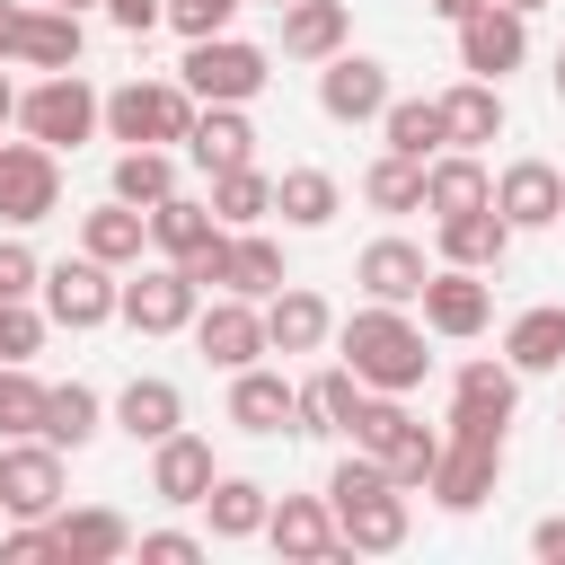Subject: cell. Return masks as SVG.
I'll return each mask as SVG.
<instances>
[{"mask_svg":"<svg viewBox=\"0 0 565 565\" xmlns=\"http://www.w3.org/2000/svg\"><path fill=\"white\" fill-rule=\"evenodd\" d=\"M194 344H203V362H221V371H247L256 353H274V344H265V309L238 300V291H212V309H194Z\"/></svg>","mask_w":565,"mask_h":565,"instance_id":"14","label":"cell"},{"mask_svg":"<svg viewBox=\"0 0 565 565\" xmlns=\"http://www.w3.org/2000/svg\"><path fill=\"white\" fill-rule=\"evenodd\" d=\"M521 62H530V18H521V9L486 0V9L459 18V71H468V79H503V71H521Z\"/></svg>","mask_w":565,"mask_h":565,"instance_id":"11","label":"cell"},{"mask_svg":"<svg viewBox=\"0 0 565 565\" xmlns=\"http://www.w3.org/2000/svg\"><path fill=\"white\" fill-rule=\"evenodd\" d=\"M247 0H168V26L194 44V35H230V18H238Z\"/></svg>","mask_w":565,"mask_h":565,"instance_id":"44","label":"cell"},{"mask_svg":"<svg viewBox=\"0 0 565 565\" xmlns=\"http://www.w3.org/2000/svg\"><path fill=\"white\" fill-rule=\"evenodd\" d=\"M380 132H388V150H406V159H441V150H450V115H441V97H388Z\"/></svg>","mask_w":565,"mask_h":565,"instance_id":"33","label":"cell"},{"mask_svg":"<svg viewBox=\"0 0 565 565\" xmlns=\"http://www.w3.org/2000/svg\"><path fill=\"white\" fill-rule=\"evenodd\" d=\"M274 9H291V0H274Z\"/></svg>","mask_w":565,"mask_h":565,"instance_id":"56","label":"cell"},{"mask_svg":"<svg viewBox=\"0 0 565 565\" xmlns=\"http://www.w3.org/2000/svg\"><path fill=\"white\" fill-rule=\"evenodd\" d=\"M106 18L124 35H150V26H168V0H106Z\"/></svg>","mask_w":565,"mask_h":565,"instance_id":"48","label":"cell"},{"mask_svg":"<svg viewBox=\"0 0 565 565\" xmlns=\"http://www.w3.org/2000/svg\"><path fill=\"white\" fill-rule=\"evenodd\" d=\"M18 433H44V380L26 362H0V441Z\"/></svg>","mask_w":565,"mask_h":565,"instance_id":"43","label":"cell"},{"mask_svg":"<svg viewBox=\"0 0 565 565\" xmlns=\"http://www.w3.org/2000/svg\"><path fill=\"white\" fill-rule=\"evenodd\" d=\"M115 424H124L132 441H168V433L185 424V397H177V380H132V388L115 397Z\"/></svg>","mask_w":565,"mask_h":565,"instance_id":"38","label":"cell"},{"mask_svg":"<svg viewBox=\"0 0 565 565\" xmlns=\"http://www.w3.org/2000/svg\"><path fill=\"white\" fill-rule=\"evenodd\" d=\"M9 115H18V79L0 71V124H9Z\"/></svg>","mask_w":565,"mask_h":565,"instance_id":"52","label":"cell"},{"mask_svg":"<svg viewBox=\"0 0 565 565\" xmlns=\"http://www.w3.org/2000/svg\"><path fill=\"white\" fill-rule=\"evenodd\" d=\"M530 556H547V565H565V521H539V530H530Z\"/></svg>","mask_w":565,"mask_h":565,"instance_id":"49","label":"cell"},{"mask_svg":"<svg viewBox=\"0 0 565 565\" xmlns=\"http://www.w3.org/2000/svg\"><path fill=\"white\" fill-rule=\"evenodd\" d=\"M106 406H97V388L88 380H62V388H44V441L53 450H88L106 424H97Z\"/></svg>","mask_w":565,"mask_h":565,"instance_id":"37","label":"cell"},{"mask_svg":"<svg viewBox=\"0 0 565 565\" xmlns=\"http://www.w3.org/2000/svg\"><path fill=\"white\" fill-rule=\"evenodd\" d=\"M230 221L212 212V203H185V194H168V203H150V247L168 256V265H185L194 247H212Z\"/></svg>","mask_w":565,"mask_h":565,"instance_id":"31","label":"cell"},{"mask_svg":"<svg viewBox=\"0 0 565 565\" xmlns=\"http://www.w3.org/2000/svg\"><path fill=\"white\" fill-rule=\"evenodd\" d=\"M53 556H62V565H115V556H132V521L106 512V503L53 512Z\"/></svg>","mask_w":565,"mask_h":565,"instance_id":"23","label":"cell"},{"mask_svg":"<svg viewBox=\"0 0 565 565\" xmlns=\"http://www.w3.org/2000/svg\"><path fill=\"white\" fill-rule=\"evenodd\" d=\"M194 115H203V97L185 88V79H124L115 97H106V132L124 141V150H168V141H185L194 132Z\"/></svg>","mask_w":565,"mask_h":565,"instance_id":"3","label":"cell"},{"mask_svg":"<svg viewBox=\"0 0 565 565\" xmlns=\"http://www.w3.org/2000/svg\"><path fill=\"white\" fill-rule=\"evenodd\" d=\"M486 318H494V282L468 274V265H433V282H424V327L459 344V335H486Z\"/></svg>","mask_w":565,"mask_h":565,"instance_id":"17","label":"cell"},{"mask_svg":"<svg viewBox=\"0 0 565 565\" xmlns=\"http://www.w3.org/2000/svg\"><path fill=\"white\" fill-rule=\"evenodd\" d=\"M494 486H503V433H441V459H433L424 494L441 512H477Z\"/></svg>","mask_w":565,"mask_h":565,"instance_id":"8","label":"cell"},{"mask_svg":"<svg viewBox=\"0 0 565 565\" xmlns=\"http://www.w3.org/2000/svg\"><path fill=\"white\" fill-rule=\"evenodd\" d=\"M79 247H88L97 265H141V247H150V212L115 194V203L79 212Z\"/></svg>","mask_w":565,"mask_h":565,"instance_id":"27","label":"cell"},{"mask_svg":"<svg viewBox=\"0 0 565 565\" xmlns=\"http://www.w3.org/2000/svg\"><path fill=\"white\" fill-rule=\"evenodd\" d=\"M212 212H221L230 230H256V221L274 212V177H265L256 159H247V168H221V177H212Z\"/></svg>","mask_w":565,"mask_h":565,"instance_id":"40","label":"cell"},{"mask_svg":"<svg viewBox=\"0 0 565 565\" xmlns=\"http://www.w3.org/2000/svg\"><path fill=\"white\" fill-rule=\"evenodd\" d=\"M18 124H26V141H44V150H79V141L106 124V97H97L79 71H44V79L18 97Z\"/></svg>","mask_w":565,"mask_h":565,"instance_id":"5","label":"cell"},{"mask_svg":"<svg viewBox=\"0 0 565 565\" xmlns=\"http://www.w3.org/2000/svg\"><path fill=\"white\" fill-rule=\"evenodd\" d=\"M79 9H44V0H26V18H18V44H9V62H26V71H79Z\"/></svg>","mask_w":565,"mask_h":565,"instance_id":"19","label":"cell"},{"mask_svg":"<svg viewBox=\"0 0 565 565\" xmlns=\"http://www.w3.org/2000/svg\"><path fill=\"white\" fill-rule=\"evenodd\" d=\"M230 424L238 433H291L300 424V388L282 380V371H230Z\"/></svg>","mask_w":565,"mask_h":565,"instance_id":"21","label":"cell"},{"mask_svg":"<svg viewBox=\"0 0 565 565\" xmlns=\"http://www.w3.org/2000/svg\"><path fill=\"white\" fill-rule=\"evenodd\" d=\"M327 503H335V530H344V547H353V556H388V547H406V530H415L406 486L388 477V459H380V450L335 459Z\"/></svg>","mask_w":565,"mask_h":565,"instance_id":"1","label":"cell"},{"mask_svg":"<svg viewBox=\"0 0 565 565\" xmlns=\"http://www.w3.org/2000/svg\"><path fill=\"white\" fill-rule=\"evenodd\" d=\"M521 406V371L512 362H459L450 380V433H503Z\"/></svg>","mask_w":565,"mask_h":565,"instance_id":"15","label":"cell"},{"mask_svg":"<svg viewBox=\"0 0 565 565\" xmlns=\"http://www.w3.org/2000/svg\"><path fill=\"white\" fill-rule=\"evenodd\" d=\"M18 18H26V0H0V62H9V44H18Z\"/></svg>","mask_w":565,"mask_h":565,"instance_id":"50","label":"cell"},{"mask_svg":"<svg viewBox=\"0 0 565 565\" xmlns=\"http://www.w3.org/2000/svg\"><path fill=\"white\" fill-rule=\"evenodd\" d=\"M115 194H124V203H141V212H150V203H168V194H177V159H168V150H150V141H141V150H124V159H115Z\"/></svg>","mask_w":565,"mask_h":565,"instance_id":"42","label":"cell"},{"mask_svg":"<svg viewBox=\"0 0 565 565\" xmlns=\"http://www.w3.org/2000/svg\"><path fill=\"white\" fill-rule=\"evenodd\" d=\"M503 9H521V18H539V9H547V0H503Z\"/></svg>","mask_w":565,"mask_h":565,"instance_id":"53","label":"cell"},{"mask_svg":"<svg viewBox=\"0 0 565 565\" xmlns=\"http://www.w3.org/2000/svg\"><path fill=\"white\" fill-rule=\"evenodd\" d=\"M185 159H194L203 177L247 168V159H256V124H247L238 106H203V115H194V132H185Z\"/></svg>","mask_w":565,"mask_h":565,"instance_id":"25","label":"cell"},{"mask_svg":"<svg viewBox=\"0 0 565 565\" xmlns=\"http://www.w3.org/2000/svg\"><path fill=\"white\" fill-rule=\"evenodd\" d=\"M477 203H494V177H486V159L477 150H441V159H424V212H477Z\"/></svg>","mask_w":565,"mask_h":565,"instance_id":"26","label":"cell"},{"mask_svg":"<svg viewBox=\"0 0 565 565\" xmlns=\"http://www.w3.org/2000/svg\"><path fill=\"white\" fill-rule=\"evenodd\" d=\"M177 79H185L203 106H247V97L274 79V62H265L256 44H238V35H194L185 62H177Z\"/></svg>","mask_w":565,"mask_h":565,"instance_id":"6","label":"cell"},{"mask_svg":"<svg viewBox=\"0 0 565 565\" xmlns=\"http://www.w3.org/2000/svg\"><path fill=\"white\" fill-rule=\"evenodd\" d=\"M44 318H53V327H71V335H88V327L124 318V282H115V265H97L88 247H79V256H62V265H44Z\"/></svg>","mask_w":565,"mask_h":565,"instance_id":"7","label":"cell"},{"mask_svg":"<svg viewBox=\"0 0 565 565\" xmlns=\"http://www.w3.org/2000/svg\"><path fill=\"white\" fill-rule=\"evenodd\" d=\"M282 282H291V274H282V247L256 238V230H238V238H230V291H238V300H274Z\"/></svg>","mask_w":565,"mask_h":565,"instance_id":"41","label":"cell"},{"mask_svg":"<svg viewBox=\"0 0 565 565\" xmlns=\"http://www.w3.org/2000/svg\"><path fill=\"white\" fill-rule=\"evenodd\" d=\"M35 344H44V318L26 300H0V362H26Z\"/></svg>","mask_w":565,"mask_h":565,"instance_id":"46","label":"cell"},{"mask_svg":"<svg viewBox=\"0 0 565 565\" xmlns=\"http://www.w3.org/2000/svg\"><path fill=\"white\" fill-rule=\"evenodd\" d=\"M353 282L371 291V300H424V282H433V265H424V247L415 238H371L362 256H353Z\"/></svg>","mask_w":565,"mask_h":565,"instance_id":"20","label":"cell"},{"mask_svg":"<svg viewBox=\"0 0 565 565\" xmlns=\"http://www.w3.org/2000/svg\"><path fill=\"white\" fill-rule=\"evenodd\" d=\"M441 115H450V150H486L503 132V79H459L441 97Z\"/></svg>","mask_w":565,"mask_h":565,"instance_id":"32","label":"cell"},{"mask_svg":"<svg viewBox=\"0 0 565 565\" xmlns=\"http://www.w3.org/2000/svg\"><path fill=\"white\" fill-rule=\"evenodd\" d=\"M141 556H150V565H185V556H203V539H194V530H150Z\"/></svg>","mask_w":565,"mask_h":565,"instance_id":"47","label":"cell"},{"mask_svg":"<svg viewBox=\"0 0 565 565\" xmlns=\"http://www.w3.org/2000/svg\"><path fill=\"white\" fill-rule=\"evenodd\" d=\"M194 309H203V291H194L185 265H150V274L124 282V327L132 335H177V327H194Z\"/></svg>","mask_w":565,"mask_h":565,"instance_id":"12","label":"cell"},{"mask_svg":"<svg viewBox=\"0 0 565 565\" xmlns=\"http://www.w3.org/2000/svg\"><path fill=\"white\" fill-rule=\"evenodd\" d=\"M362 203H371V212H424V159L380 150V159L362 168Z\"/></svg>","mask_w":565,"mask_h":565,"instance_id":"39","label":"cell"},{"mask_svg":"<svg viewBox=\"0 0 565 565\" xmlns=\"http://www.w3.org/2000/svg\"><path fill=\"white\" fill-rule=\"evenodd\" d=\"M62 212V150L44 141H0V221L9 230H35Z\"/></svg>","mask_w":565,"mask_h":565,"instance_id":"10","label":"cell"},{"mask_svg":"<svg viewBox=\"0 0 565 565\" xmlns=\"http://www.w3.org/2000/svg\"><path fill=\"white\" fill-rule=\"evenodd\" d=\"M327 335H335V318H327V300H318V291L282 282V291L265 300V344H274V353H318Z\"/></svg>","mask_w":565,"mask_h":565,"instance_id":"28","label":"cell"},{"mask_svg":"<svg viewBox=\"0 0 565 565\" xmlns=\"http://www.w3.org/2000/svg\"><path fill=\"white\" fill-rule=\"evenodd\" d=\"M44 9H62V0H44Z\"/></svg>","mask_w":565,"mask_h":565,"instance_id":"55","label":"cell"},{"mask_svg":"<svg viewBox=\"0 0 565 565\" xmlns=\"http://www.w3.org/2000/svg\"><path fill=\"white\" fill-rule=\"evenodd\" d=\"M556 97H565V53H556Z\"/></svg>","mask_w":565,"mask_h":565,"instance_id":"54","label":"cell"},{"mask_svg":"<svg viewBox=\"0 0 565 565\" xmlns=\"http://www.w3.org/2000/svg\"><path fill=\"white\" fill-rule=\"evenodd\" d=\"M344 0H291L282 9V62H335L344 53Z\"/></svg>","mask_w":565,"mask_h":565,"instance_id":"30","label":"cell"},{"mask_svg":"<svg viewBox=\"0 0 565 565\" xmlns=\"http://www.w3.org/2000/svg\"><path fill=\"white\" fill-rule=\"evenodd\" d=\"M503 362L530 380V371H556L565 362V309L547 300V309H521L512 327H503Z\"/></svg>","mask_w":565,"mask_h":565,"instance_id":"36","label":"cell"},{"mask_svg":"<svg viewBox=\"0 0 565 565\" xmlns=\"http://www.w3.org/2000/svg\"><path fill=\"white\" fill-rule=\"evenodd\" d=\"M274 212H282L291 230H327V221L344 212V185H335L327 168H282V177H274Z\"/></svg>","mask_w":565,"mask_h":565,"instance_id":"34","label":"cell"},{"mask_svg":"<svg viewBox=\"0 0 565 565\" xmlns=\"http://www.w3.org/2000/svg\"><path fill=\"white\" fill-rule=\"evenodd\" d=\"M512 221L494 212V203H477V212H450L441 221V265H468V274H494L503 256H512Z\"/></svg>","mask_w":565,"mask_h":565,"instance_id":"24","label":"cell"},{"mask_svg":"<svg viewBox=\"0 0 565 565\" xmlns=\"http://www.w3.org/2000/svg\"><path fill=\"white\" fill-rule=\"evenodd\" d=\"M35 291H44L35 247H26V238H0V300H35Z\"/></svg>","mask_w":565,"mask_h":565,"instance_id":"45","label":"cell"},{"mask_svg":"<svg viewBox=\"0 0 565 565\" xmlns=\"http://www.w3.org/2000/svg\"><path fill=\"white\" fill-rule=\"evenodd\" d=\"M556 424H565V415H556Z\"/></svg>","mask_w":565,"mask_h":565,"instance_id":"57","label":"cell"},{"mask_svg":"<svg viewBox=\"0 0 565 565\" xmlns=\"http://www.w3.org/2000/svg\"><path fill=\"white\" fill-rule=\"evenodd\" d=\"M265 539H274V556H291V565L353 556V547H344V530H335V503H327V494H282V503L265 512Z\"/></svg>","mask_w":565,"mask_h":565,"instance_id":"13","label":"cell"},{"mask_svg":"<svg viewBox=\"0 0 565 565\" xmlns=\"http://www.w3.org/2000/svg\"><path fill=\"white\" fill-rule=\"evenodd\" d=\"M335 344H344V362L362 371V388H415L424 371H433V353H424V327L397 309V300H371V309H353L344 327H335Z\"/></svg>","mask_w":565,"mask_h":565,"instance_id":"2","label":"cell"},{"mask_svg":"<svg viewBox=\"0 0 565 565\" xmlns=\"http://www.w3.org/2000/svg\"><path fill=\"white\" fill-rule=\"evenodd\" d=\"M150 494L159 503H203L212 494V441L203 433H168V441H150Z\"/></svg>","mask_w":565,"mask_h":565,"instance_id":"22","label":"cell"},{"mask_svg":"<svg viewBox=\"0 0 565 565\" xmlns=\"http://www.w3.org/2000/svg\"><path fill=\"white\" fill-rule=\"evenodd\" d=\"M0 512L9 521H53L62 512V450L44 433L0 441Z\"/></svg>","mask_w":565,"mask_h":565,"instance_id":"9","label":"cell"},{"mask_svg":"<svg viewBox=\"0 0 565 565\" xmlns=\"http://www.w3.org/2000/svg\"><path fill=\"white\" fill-rule=\"evenodd\" d=\"M318 106H327L335 124H380V115H388V62H371V53L318 62Z\"/></svg>","mask_w":565,"mask_h":565,"instance_id":"16","label":"cell"},{"mask_svg":"<svg viewBox=\"0 0 565 565\" xmlns=\"http://www.w3.org/2000/svg\"><path fill=\"white\" fill-rule=\"evenodd\" d=\"M353 450H380L397 486H424V477H433V459H441V433H433V424H415L397 388H371V397H362V415H353Z\"/></svg>","mask_w":565,"mask_h":565,"instance_id":"4","label":"cell"},{"mask_svg":"<svg viewBox=\"0 0 565 565\" xmlns=\"http://www.w3.org/2000/svg\"><path fill=\"white\" fill-rule=\"evenodd\" d=\"M362 371L353 362H335V371H318V380H300V424L291 433H353V415H362Z\"/></svg>","mask_w":565,"mask_h":565,"instance_id":"29","label":"cell"},{"mask_svg":"<svg viewBox=\"0 0 565 565\" xmlns=\"http://www.w3.org/2000/svg\"><path fill=\"white\" fill-rule=\"evenodd\" d=\"M424 9H433V18H450V26H459V18H468V9H486V0H424Z\"/></svg>","mask_w":565,"mask_h":565,"instance_id":"51","label":"cell"},{"mask_svg":"<svg viewBox=\"0 0 565 565\" xmlns=\"http://www.w3.org/2000/svg\"><path fill=\"white\" fill-rule=\"evenodd\" d=\"M265 512H274V494L256 477H212V494H203L212 539H265Z\"/></svg>","mask_w":565,"mask_h":565,"instance_id":"35","label":"cell"},{"mask_svg":"<svg viewBox=\"0 0 565 565\" xmlns=\"http://www.w3.org/2000/svg\"><path fill=\"white\" fill-rule=\"evenodd\" d=\"M494 212H503L512 230H547V221H565V177H556L547 159H512V168L494 177Z\"/></svg>","mask_w":565,"mask_h":565,"instance_id":"18","label":"cell"}]
</instances>
